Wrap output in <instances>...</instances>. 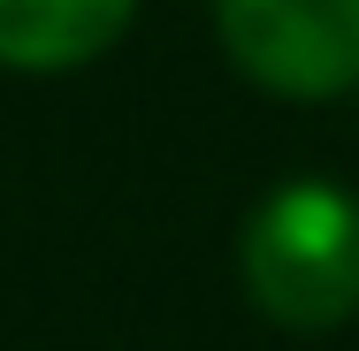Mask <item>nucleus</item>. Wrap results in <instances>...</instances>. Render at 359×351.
<instances>
[{
    "label": "nucleus",
    "instance_id": "nucleus-1",
    "mask_svg": "<svg viewBox=\"0 0 359 351\" xmlns=\"http://www.w3.org/2000/svg\"><path fill=\"white\" fill-rule=\"evenodd\" d=\"M237 282L260 321L329 336L359 313V191L337 176H290L245 214Z\"/></svg>",
    "mask_w": 359,
    "mask_h": 351
},
{
    "label": "nucleus",
    "instance_id": "nucleus-2",
    "mask_svg": "<svg viewBox=\"0 0 359 351\" xmlns=\"http://www.w3.org/2000/svg\"><path fill=\"white\" fill-rule=\"evenodd\" d=\"M215 31L268 99L313 107L359 92V0H215Z\"/></svg>",
    "mask_w": 359,
    "mask_h": 351
},
{
    "label": "nucleus",
    "instance_id": "nucleus-3",
    "mask_svg": "<svg viewBox=\"0 0 359 351\" xmlns=\"http://www.w3.org/2000/svg\"><path fill=\"white\" fill-rule=\"evenodd\" d=\"M138 0H0V69L62 76L130 31Z\"/></svg>",
    "mask_w": 359,
    "mask_h": 351
}]
</instances>
